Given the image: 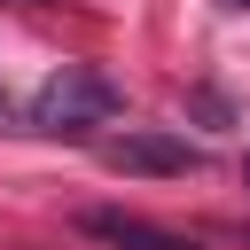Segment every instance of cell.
I'll use <instances>...</instances> for the list:
<instances>
[{"mask_svg":"<svg viewBox=\"0 0 250 250\" xmlns=\"http://www.w3.org/2000/svg\"><path fill=\"white\" fill-rule=\"evenodd\" d=\"M117 78H102V70H86V62H62L39 94H31V125L39 133H86V125H109L117 117Z\"/></svg>","mask_w":250,"mask_h":250,"instance_id":"1","label":"cell"},{"mask_svg":"<svg viewBox=\"0 0 250 250\" xmlns=\"http://www.w3.org/2000/svg\"><path fill=\"white\" fill-rule=\"evenodd\" d=\"M102 156H109L117 172H141V180H180V172L203 164V148H195L188 133H148V125H141V133H117Z\"/></svg>","mask_w":250,"mask_h":250,"instance_id":"2","label":"cell"},{"mask_svg":"<svg viewBox=\"0 0 250 250\" xmlns=\"http://www.w3.org/2000/svg\"><path fill=\"white\" fill-rule=\"evenodd\" d=\"M78 227H86V234H102V242H117V250H203L195 234L148 227V219H133V211H86Z\"/></svg>","mask_w":250,"mask_h":250,"instance_id":"3","label":"cell"},{"mask_svg":"<svg viewBox=\"0 0 250 250\" xmlns=\"http://www.w3.org/2000/svg\"><path fill=\"white\" fill-rule=\"evenodd\" d=\"M242 188H250V156H242Z\"/></svg>","mask_w":250,"mask_h":250,"instance_id":"4","label":"cell"},{"mask_svg":"<svg viewBox=\"0 0 250 250\" xmlns=\"http://www.w3.org/2000/svg\"><path fill=\"white\" fill-rule=\"evenodd\" d=\"M227 8H250V0H227Z\"/></svg>","mask_w":250,"mask_h":250,"instance_id":"5","label":"cell"}]
</instances>
